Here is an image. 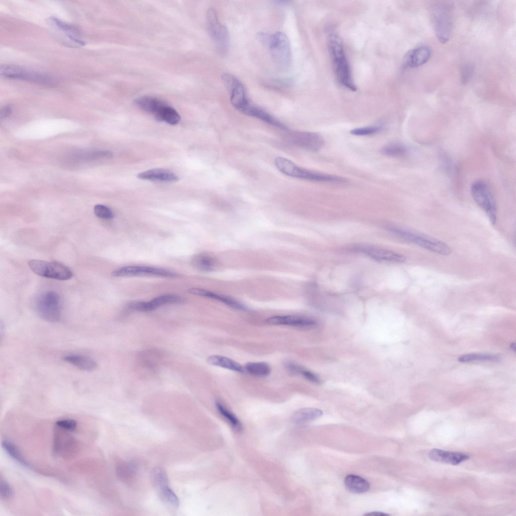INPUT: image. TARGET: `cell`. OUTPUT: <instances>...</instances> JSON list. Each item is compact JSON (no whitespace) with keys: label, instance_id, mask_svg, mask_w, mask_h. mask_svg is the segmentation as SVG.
Listing matches in <instances>:
<instances>
[{"label":"cell","instance_id":"cell-1","mask_svg":"<svg viewBox=\"0 0 516 516\" xmlns=\"http://www.w3.org/2000/svg\"><path fill=\"white\" fill-rule=\"evenodd\" d=\"M328 47L337 80L348 89L355 91L356 87L352 79L349 64L347 59L342 40L333 28L326 31Z\"/></svg>","mask_w":516,"mask_h":516},{"label":"cell","instance_id":"cell-2","mask_svg":"<svg viewBox=\"0 0 516 516\" xmlns=\"http://www.w3.org/2000/svg\"><path fill=\"white\" fill-rule=\"evenodd\" d=\"M259 37L269 46L272 57L278 67L283 70L288 69L291 63V51L287 35L278 31L271 35L261 33Z\"/></svg>","mask_w":516,"mask_h":516},{"label":"cell","instance_id":"cell-3","mask_svg":"<svg viewBox=\"0 0 516 516\" xmlns=\"http://www.w3.org/2000/svg\"><path fill=\"white\" fill-rule=\"evenodd\" d=\"M274 164L277 169L282 173L297 178L310 181L342 182L344 179L335 175L319 173L298 166L291 160L282 157L275 159Z\"/></svg>","mask_w":516,"mask_h":516},{"label":"cell","instance_id":"cell-4","mask_svg":"<svg viewBox=\"0 0 516 516\" xmlns=\"http://www.w3.org/2000/svg\"><path fill=\"white\" fill-rule=\"evenodd\" d=\"M390 231L407 241L434 252L442 255L450 253L451 249L448 245L436 238L398 227H392Z\"/></svg>","mask_w":516,"mask_h":516},{"label":"cell","instance_id":"cell-5","mask_svg":"<svg viewBox=\"0 0 516 516\" xmlns=\"http://www.w3.org/2000/svg\"><path fill=\"white\" fill-rule=\"evenodd\" d=\"M471 193L475 203L488 216L491 224L494 225L496 221V205L489 185L483 181H476L471 187Z\"/></svg>","mask_w":516,"mask_h":516},{"label":"cell","instance_id":"cell-6","mask_svg":"<svg viewBox=\"0 0 516 516\" xmlns=\"http://www.w3.org/2000/svg\"><path fill=\"white\" fill-rule=\"evenodd\" d=\"M28 265L34 273L47 278L67 280L73 276L72 271L67 266L58 262L32 260Z\"/></svg>","mask_w":516,"mask_h":516},{"label":"cell","instance_id":"cell-7","mask_svg":"<svg viewBox=\"0 0 516 516\" xmlns=\"http://www.w3.org/2000/svg\"><path fill=\"white\" fill-rule=\"evenodd\" d=\"M431 19L436 37L442 43L450 39L452 22L450 11L446 6L436 5L431 9Z\"/></svg>","mask_w":516,"mask_h":516},{"label":"cell","instance_id":"cell-8","mask_svg":"<svg viewBox=\"0 0 516 516\" xmlns=\"http://www.w3.org/2000/svg\"><path fill=\"white\" fill-rule=\"evenodd\" d=\"M36 309L43 319L56 322L60 316V299L54 292L47 291L41 294L37 299Z\"/></svg>","mask_w":516,"mask_h":516},{"label":"cell","instance_id":"cell-9","mask_svg":"<svg viewBox=\"0 0 516 516\" xmlns=\"http://www.w3.org/2000/svg\"><path fill=\"white\" fill-rule=\"evenodd\" d=\"M208 31L220 52L225 53L229 46V33L227 28L221 24L217 17L216 11L211 8L208 11L207 17Z\"/></svg>","mask_w":516,"mask_h":516},{"label":"cell","instance_id":"cell-10","mask_svg":"<svg viewBox=\"0 0 516 516\" xmlns=\"http://www.w3.org/2000/svg\"><path fill=\"white\" fill-rule=\"evenodd\" d=\"M113 277L154 276L165 278H176L178 275L172 271L153 267L130 266L119 268L111 273Z\"/></svg>","mask_w":516,"mask_h":516},{"label":"cell","instance_id":"cell-11","mask_svg":"<svg viewBox=\"0 0 516 516\" xmlns=\"http://www.w3.org/2000/svg\"><path fill=\"white\" fill-rule=\"evenodd\" d=\"M2 76L5 78L26 80L41 84H50L53 80L51 77L26 70L13 64L2 65L0 69Z\"/></svg>","mask_w":516,"mask_h":516},{"label":"cell","instance_id":"cell-12","mask_svg":"<svg viewBox=\"0 0 516 516\" xmlns=\"http://www.w3.org/2000/svg\"><path fill=\"white\" fill-rule=\"evenodd\" d=\"M222 79L230 94L232 105L240 112L249 102L244 86L236 77L231 74H223Z\"/></svg>","mask_w":516,"mask_h":516},{"label":"cell","instance_id":"cell-13","mask_svg":"<svg viewBox=\"0 0 516 516\" xmlns=\"http://www.w3.org/2000/svg\"><path fill=\"white\" fill-rule=\"evenodd\" d=\"M290 140L295 146L311 151L319 150L324 145L322 137L318 134L308 132H294Z\"/></svg>","mask_w":516,"mask_h":516},{"label":"cell","instance_id":"cell-14","mask_svg":"<svg viewBox=\"0 0 516 516\" xmlns=\"http://www.w3.org/2000/svg\"><path fill=\"white\" fill-rule=\"evenodd\" d=\"M184 301L185 299L180 296L168 294L157 297L148 302H132L128 304V307L132 310L147 312L153 311L163 305L182 303Z\"/></svg>","mask_w":516,"mask_h":516},{"label":"cell","instance_id":"cell-15","mask_svg":"<svg viewBox=\"0 0 516 516\" xmlns=\"http://www.w3.org/2000/svg\"><path fill=\"white\" fill-rule=\"evenodd\" d=\"M58 427L54 434L53 452L63 457L73 455L76 451L77 443L73 437L66 432V430Z\"/></svg>","mask_w":516,"mask_h":516},{"label":"cell","instance_id":"cell-16","mask_svg":"<svg viewBox=\"0 0 516 516\" xmlns=\"http://www.w3.org/2000/svg\"><path fill=\"white\" fill-rule=\"evenodd\" d=\"M355 250L380 261L401 263L406 260V257L400 253L378 247L358 246Z\"/></svg>","mask_w":516,"mask_h":516},{"label":"cell","instance_id":"cell-17","mask_svg":"<svg viewBox=\"0 0 516 516\" xmlns=\"http://www.w3.org/2000/svg\"><path fill=\"white\" fill-rule=\"evenodd\" d=\"M431 54L430 48L425 45L418 46L410 50L404 57L402 63L403 68H415L425 63L429 59Z\"/></svg>","mask_w":516,"mask_h":516},{"label":"cell","instance_id":"cell-18","mask_svg":"<svg viewBox=\"0 0 516 516\" xmlns=\"http://www.w3.org/2000/svg\"><path fill=\"white\" fill-rule=\"evenodd\" d=\"M266 321L273 325H283L307 328L316 325V322L309 317L294 315H276L269 317Z\"/></svg>","mask_w":516,"mask_h":516},{"label":"cell","instance_id":"cell-19","mask_svg":"<svg viewBox=\"0 0 516 516\" xmlns=\"http://www.w3.org/2000/svg\"><path fill=\"white\" fill-rule=\"evenodd\" d=\"M245 115L256 118L283 130L288 127L277 118L267 112L263 108L249 102L240 112Z\"/></svg>","mask_w":516,"mask_h":516},{"label":"cell","instance_id":"cell-20","mask_svg":"<svg viewBox=\"0 0 516 516\" xmlns=\"http://www.w3.org/2000/svg\"><path fill=\"white\" fill-rule=\"evenodd\" d=\"M432 460L453 465H458L470 458L468 455L461 452H450L434 448L429 453Z\"/></svg>","mask_w":516,"mask_h":516},{"label":"cell","instance_id":"cell-21","mask_svg":"<svg viewBox=\"0 0 516 516\" xmlns=\"http://www.w3.org/2000/svg\"><path fill=\"white\" fill-rule=\"evenodd\" d=\"M188 291L189 293L195 295L218 300L228 306L237 310L242 311H247L248 310V308L242 303L227 296L219 295L211 291L197 288H191Z\"/></svg>","mask_w":516,"mask_h":516},{"label":"cell","instance_id":"cell-22","mask_svg":"<svg viewBox=\"0 0 516 516\" xmlns=\"http://www.w3.org/2000/svg\"><path fill=\"white\" fill-rule=\"evenodd\" d=\"M138 178L148 180L164 182H175L178 180V177L174 172L163 168H154L139 173Z\"/></svg>","mask_w":516,"mask_h":516},{"label":"cell","instance_id":"cell-23","mask_svg":"<svg viewBox=\"0 0 516 516\" xmlns=\"http://www.w3.org/2000/svg\"><path fill=\"white\" fill-rule=\"evenodd\" d=\"M49 21L57 29L63 33L72 41L81 46L85 44V42L82 39L80 35L79 31L74 26L54 17H50Z\"/></svg>","mask_w":516,"mask_h":516},{"label":"cell","instance_id":"cell-24","mask_svg":"<svg viewBox=\"0 0 516 516\" xmlns=\"http://www.w3.org/2000/svg\"><path fill=\"white\" fill-rule=\"evenodd\" d=\"M207 362L214 366H219L239 373L245 372L244 366L228 357L221 355H212L207 359Z\"/></svg>","mask_w":516,"mask_h":516},{"label":"cell","instance_id":"cell-25","mask_svg":"<svg viewBox=\"0 0 516 516\" xmlns=\"http://www.w3.org/2000/svg\"><path fill=\"white\" fill-rule=\"evenodd\" d=\"M63 359L80 369L85 371H92L97 367L95 360L90 357L76 354L66 355Z\"/></svg>","mask_w":516,"mask_h":516},{"label":"cell","instance_id":"cell-26","mask_svg":"<svg viewBox=\"0 0 516 516\" xmlns=\"http://www.w3.org/2000/svg\"><path fill=\"white\" fill-rule=\"evenodd\" d=\"M191 263L196 269L203 272L214 270L217 263L215 257L206 253H200L194 255Z\"/></svg>","mask_w":516,"mask_h":516},{"label":"cell","instance_id":"cell-27","mask_svg":"<svg viewBox=\"0 0 516 516\" xmlns=\"http://www.w3.org/2000/svg\"><path fill=\"white\" fill-rule=\"evenodd\" d=\"M322 415L321 410L314 408H305L295 411L291 420L296 424H303L314 420Z\"/></svg>","mask_w":516,"mask_h":516},{"label":"cell","instance_id":"cell-28","mask_svg":"<svg viewBox=\"0 0 516 516\" xmlns=\"http://www.w3.org/2000/svg\"><path fill=\"white\" fill-rule=\"evenodd\" d=\"M345 484L349 490L353 493H362L369 489V483L363 478L356 475L349 474L344 479Z\"/></svg>","mask_w":516,"mask_h":516},{"label":"cell","instance_id":"cell-29","mask_svg":"<svg viewBox=\"0 0 516 516\" xmlns=\"http://www.w3.org/2000/svg\"><path fill=\"white\" fill-rule=\"evenodd\" d=\"M135 104L143 111L154 115L166 103L152 97H142L135 101Z\"/></svg>","mask_w":516,"mask_h":516},{"label":"cell","instance_id":"cell-30","mask_svg":"<svg viewBox=\"0 0 516 516\" xmlns=\"http://www.w3.org/2000/svg\"><path fill=\"white\" fill-rule=\"evenodd\" d=\"M154 115L157 120L163 121L171 125L178 123L180 120V116L178 113L167 104L163 106Z\"/></svg>","mask_w":516,"mask_h":516},{"label":"cell","instance_id":"cell-31","mask_svg":"<svg viewBox=\"0 0 516 516\" xmlns=\"http://www.w3.org/2000/svg\"><path fill=\"white\" fill-rule=\"evenodd\" d=\"M244 367L245 372L256 376H266L271 371L269 364L265 362H249Z\"/></svg>","mask_w":516,"mask_h":516},{"label":"cell","instance_id":"cell-32","mask_svg":"<svg viewBox=\"0 0 516 516\" xmlns=\"http://www.w3.org/2000/svg\"><path fill=\"white\" fill-rule=\"evenodd\" d=\"M2 445L7 454L18 463L25 467H31L19 449L13 443L9 440H4L2 442Z\"/></svg>","mask_w":516,"mask_h":516},{"label":"cell","instance_id":"cell-33","mask_svg":"<svg viewBox=\"0 0 516 516\" xmlns=\"http://www.w3.org/2000/svg\"><path fill=\"white\" fill-rule=\"evenodd\" d=\"M216 406L220 414L230 423L234 429L238 431L241 430V424L234 414L219 402H216Z\"/></svg>","mask_w":516,"mask_h":516},{"label":"cell","instance_id":"cell-34","mask_svg":"<svg viewBox=\"0 0 516 516\" xmlns=\"http://www.w3.org/2000/svg\"><path fill=\"white\" fill-rule=\"evenodd\" d=\"M407 148L402 144L391 143L384 146L381 149V153L387 156L392 157H402L406 154Z\"/></svg>","mask_w":516,"mask_h":516},{"label":"cell","instance_id":"cell-35","mask_svg":"<svg viewBox=\"0 0 516 516\" xmlns=\"http://www.w3.org/2000/svg\"><path fill=\"white\" fill-rule=\"evenodd\" d=\"M160 495L164 501L169 505L176 507L179 504L178 497L168 485L159 488Z\"/></svg>","mask_w":516,"mask_h":516},{"label":"cell","instance_id":"cell-36","mask_svg":"<svg viewBox=\"0 0 516 516\" xmlns=\"http://www.w3.org/2000/svg\"><path fill=\"white\" fill-rule=\"evenodd\" d=\"M498 357L495 355L482 354H468L460 356L458 360L462 362H467L476 360L496 361Z\"/></svg>","mask_w":516,"mask_h":516},{"label":"cell","instance_id":"cell-37","mask_svg":"<svg viewBox=\"0 0 516 516\" xmlns=\"http://www.w3.org/2000/svg\"><path fill=\"white\" fill-rule=\"evenodd\" d=\"M152 476L154 483L159 488L168 485L167 475L161 469L155 468L152 471Z\"/></svg>","mask_w":516,"mask_h":516},{"label":"cell","instance_id":"cell-38","mask_svg":"<svg viewBox=\"0 0 516 516\" xmlns=\"http://www.w3.org/2000/svg\"><path fill=\"white\" fill-rule=\"evenodd\" d=\"M94 213L97 217L103 219H111L114 217L112 210L103 205H95L94 207Z\"/></svg>","mask_w":516,"mask_h":516},{"label":"cell","instance_id":"cell-39","mask_svg":"<svg viewBox=\"0 0 516 516\" xmlns=\"http://www.w3.org/2000/svg\"><path fill=\"white\" fill-rule=\"evenodd\" d=\"M380 130V127L372 125L353 129L350 131V133L355 136H368L376 134Z\"/></svg>","mask_w":516,"mask_h":516},{"label":"cell","instance_id":"cell-40","mask_svg":"<svg viewBox=\"0 0 516 516\" xmlns=\"http://www.w3.org/2000/svg\"><path fill=\"white\" fill-rule=\"evenodd\" d=\"M0 495L3 499H10L13 495V491L10 484L2 477L0 478Z\"/></svg>","mask_w":516,"mask_h":516},{"label":"cell","instance_id":"cell-41","mask_svg":"<svg viewBox=\"0 0 516 516\" xmlns=\"http://www.w3.org/2000/svg\"><path fill=\"white\" fill-rule=\"evenodd\" d=\"M474 72V68L473 64L467 63L463 66L462 69L461 82L462 84L468 83L472 79Z\"/></svg>","mask_w":516,"mask_h":516},{"label":"cell","instance_id":"cell-42","mask_svg":"<svg viewBox=\"0 0 516 516\" xmlns=\"http://www.w3.org/2000/svg\"><path fill=\"white\" fill-rule=\"evenodd\" d=\"M57 427L67 431H74L77 427V422L74 419H63L56 422Z\"/></svg>","mask_w":516,"mask_h":516},{"label":"cell","instance_id":"cell-43","mask_svg":"<svg viewBox=\"0 0 516 516\" xmlns=\"http://www.w3.org/2000/svg\"><path fill=\"white\" fill-rule=\"evenodd\" d=\"M299 374L312 382L319 383L320 382L319 378L314 373L303 368L301 369Z\"/></svg>","mask_w":516,"mask_h":516},{"label":"cell","instance_id":"cell-44","mask_svg":"<svg viewBox=\"0 0 516 516\" xmlns=\"http://www.w3.org/2000/svg\"><path fill=\"white\" fill-rule=\"evenodd\" d=\"M12 108L11 106L7 105L5 106L1 110V118H6L8 117L11 113Z\"/></svg>","mask_w":516,"mask_h":516},{"label":"cell","instance_id":"cell-45","mask_svg":"<svg viewBox=\"0 0 516 516\" xmlns=\"http://www.w3.org/2000/svg\"><path fill=\"white\" fill-rule=\"evenodd\" d=\"M364 515H372H372H374V516H384V515H389V514H386L385 513L381 512H379V511H373V512H370L369 513L368 512V513H365V514H364Z\"/></svg>","mask_w":516,"mask_h":516},{"label":"cell","instance_id":"cell-46","mask_svg":"<svg viewBox=\"0 0 516 516\" xmlns=\"http://www.w3.org/2000/svg\"><path fill=\"white\" fill-rule=\"evenodd\" d=\"M511 348H512V349L513 350H515V345L514 343H512L511 344Z\"/></svg>","mask_w":516,"mask_h":516}]
</instances>
